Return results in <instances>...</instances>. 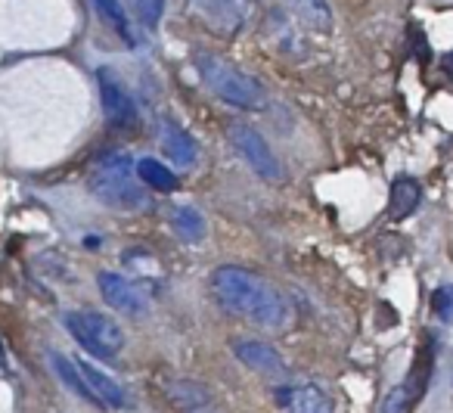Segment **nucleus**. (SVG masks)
Returning a JSON list of instances; mask_svg holds the SVG:
<instances>
[{
  "label": "nucleus",
  "mask_w": 453,
  "mask_h": 413,
  "mask_svg": "<svg viewBox=\"0 0 453 413\" xmlns=\"http://www.w3.org/2000/svg\"><path fill=\"white\" fill-rule=\"evenodd\" d=\"M211 292L220 308L261 330H283L289 323V301L261 274L224 264L211 274Z\"/></svg>",
  "instance_id": "1"
},
{
  "label": "nucleus",
  "mask_w": 453,
  "mask_h": 413,
  "mask_svg": "<svg viewBox=\"0 0 453 413\" xmlns=\"http://www.w3.org/2000/svg\"><path fill=\"white\" fill-rule=\"evenodd\" d=\"M196 72H199L202 84L211 90L218 100L230 103L236 109H246V113H258L267 106V90L258 78H252L249 72H242L240 66L226 63L218 53L199 51L193 57Z\"/></svg>",
  "instance_id": "2"
},
{
  "label": "nucleus",
  "mask_w": 453,
  "mask_h": 413,
  "mask_svg": "<svg viewBox=\"0 0 453 413\" xmlns=\"http://www.w3.org/2000/svg\"><path fill=\"white\" fill-rule=\"evenodd\" d=\"M88 190L94 193V199L121 208V212H134L146 202L137 165L125 152H106L103 159H96L88 175Z\"/></svg>",
  "instance_id": "3"
},
{
  "label": "nucleus",
  "mask_w": 453,
  "mask_h": 413,
  "mask_svg": "<svg viewBox=\"0 0 453 413\" xmlns=\"http://www.w3.org/2000/svg\"><path fill=\"white\" fill-rule=\"evenodd\" d=\"M65 330L72 332V339L84 351H90L94 357H103V361L121 355V348L127 342L121 326L100 311H69L65 314Z\"/></svg>",
  "instance_id": "4"
},
{
  "label": "nucleus",
  "mask_w": 453,
  "mask_h": 413,
  "mask_svg": "<svg viewBox=\"0 0 453 413\" xmlns=\"http://www.w3.org/2000/svg\"><path fill=\"white\" fill-rule=\"evenodd\" d=\"M226 134H230V144H234V150L242 156V162H246L261 181H267V183L283 181V165H280L277 152L271 150V144H267L252 125H240V121H236V125L226 128Z\"/></svg>",
  "instance_id": "5"
},
{
  "label": "nucleus",
  "mask_w": 453,
  "mask_h": 413,
  "mask_svg": "<svg viewBox=\"0 0 453 413\" xmlns=\"http://www.w3.org/2000/svg\"><path fill=\"white\" fill-rule=\"evenodd\" d=\"M432 363H434V348H432V342H426L419 348V355H416L410 376L401 382V386H395L388 392V398H385V404H382V413H410L413 410L416 401H419L422 392L428 388V379H432Z\"/></svg>",
  "instance_id": "6"
},
{
  "label": "nucleus",
  "mask_w": 453,
  "mask_h": 413,
  "mask_svg": "<svg viewBox=\"0 0 453 413\" xmlns=\"http://www.w3.org/2000/svg\"><path fill=\"white\" fill-rule=\"evenodd\" d=\"M96 82H100V103H103V115H106L109 125L121 128V131L137 128V121H140L137 106H134L131 94H127V88L121 84V78L115 75L109 66H103V69L96 72Z\"/></svg>",
  "instance_id": "7"
},
{
  "label": "nucleus",
  "mask_w": 453,
  "mask_h": 413,
  "mask_svg": "<svg viewBox=\"0 0 453 413\" xmlns=\"http://www.w3.org/2000/svg\"><path fill=\"white\" fill-rule=\"evenodd\" d=\"M96 286H100L103 301H106L109 308H115V311L127 314V317H143V314L150 311L146 292L137 286V283L127 280V277L109 274V270H106V274L96 277Z\"/></svg>",
  "instance_id": "8"
},
{
  "label": "nucleus",
  "mask_w": 453,
  "mask_h": 413,
  "mask_svg": "<svg viewBox=\"0 0 453 413\" xmlns=\"http://www.w3.org/2000/svg\"><path fill=\"white\" fill-rule=\"evenodd\" d=\"M230 351L236 355V361L242 367L255 370L261 376H283L286 373V361L271 342H261V339H246V336H236L230 339Z\"/></svg>",
  "instance_id": "9"
},
{
  "label": "nucleus",
  "mask_w": 453,
  "mask_h": 413,
  "mask_svg": "<svg viewBox=\"0 0 453 413\" xmlns=\"http://www.w3.org/2000/svg\"><path fill=\"white\" fill-rule=\"evenodd\" d=\"M75 363V370L81 373V379L88 382V388L94 392V398L100 401L103 407H112V410H121V407L127 404V394H125V388L119 386V382L112 379L109 373H103V370H96L90 361H72Z\"/></svg>",
  "instance_id": "10"
},
{
  "label": "nucleus",
  "mask_w": 453,
  "mask_h": 413,
  "mask_svg": "<svg viewBox=\"0 0 453 413\" xmlns=\"http://www.w3.org/2000/svg\"><path fill=\"white\" fill-rule=\"evenodd\" d=\"M158 140H162L165 156H168L177 168H189V165H196V159H199V146H196V140L189 137L180 125H174V121H162V134H158Z\"/></svg>",
  "instance_id": "11"
},
{
  "label": "nucleus",
  "mask_w": 453,
  "mask_h": 413,
  "mask_svg": "<svg viewBox=\"0 0 453 413\" xmlns=\"http://www.w3.org/2000/svg\"><path fill=\"white\" fill-rule=\"evenodd\" d=\"M168 401H171V407L180 413H199L202 407L211 401V394H208V388L202 386V382L177 379L174 386L168 388Z\"/></svg>",
  "instance_id": "12"
},
{
  "label": "nucleus",
  "mask_w": 453,
  "mask_h": 413,
  "mask_svg": "<svg viewBox=\"0 0 453 413\" xmlns=\"http://www.w3.org/2000/svg\"><path fill=\"white\" fill-rule=\"evenodd\" d=\"M96 10V16L103 19V26H109L127 47H134V28L131 19H127L125 7H121V0H90Z\"/></svg>",
  "instance_id": "13"
},
{
  "label": "nucleus",
  "mask_w": 453,
  "mask_h": 413,
  "mask_svg": "<svg viewBox=\"0 0 453 413\" xmlns=\"http://www.w3.org/2000/svg\"><path fill=\"white\" fill-rule=\"evenodd\" d=\"M286 407L292 413H333V398L320 386H298L292 388Z\"/></svg>",
  "instance_id": "14"
},
{
  "label": "nucleus",
  "mask_w": 453,
  "mask_h": 413,
  "mask_svg": "<svg viewBox=\"0 0 453 413\" xmlns=\"http://www.w3.org/2000/svg\"><path fill=\"white\" fill-rule=\"evenodd\" d=\"M137 177L140 183H146V187H152L156 193H174L177 190V175L168 168V165H162L158 159H140L137 162Z\"/></svg>",
  "instance_id": "15"
},
{
  "label": "nucleus",
  "mask_w": 453,
  "mask_h": 413,
  "mask_svg": "<svg viewBox=\"0 0 453 413\" xmlns=\"http://www.w3.org/2000/svg\"><path fill=\"white\" fill-rule=\"evenodd\" d=\"M292 13L314 32H329L333 28V10L326 0H289Z\"/></svg>",
  "instance_id": "16"
},
{
  "label": "nucleus",
  "mask_w": 453,
  "mask_h": 413,
  "mask_svg": "<svg viewBox=\"0 0 453 413\" xmlns=\"http://www.w3.org/2000/svg\"><path fill=\"white\" fill-rule=\"evenodd\" d=\"M419 183L413 181V177H397L395 183H391V218H407V214H413V208L419 206Z\"/></svg>",
  "instance_id": "17"
},
{
  "label": "nucleus",
  "mask_w": 453,
  "mask_h": 413,
  "mask_svg": "<svg viewBox=\"0 0 453 413\" xmlns=\"http://www.w3.org/2000/svg\"><path fill=\"white\" fill-rule=\"evenodd\" d=\"M50 363H53V370L59 373V379H63L65 386H69V392H72V394H78V398H84L88 404H94V407H103L100 401L94 398V392L88 388V382L81 379V373H78L75 363H72L69 357L59 355V351H50Z\"/></svg>",
  "instance_id": "18"
},
{
  "label": "nucleus",
  "mask_w": 453,
  "mask_h": 413,
  "mask_svg": "<svg viewBox=\"0 0 453 413\" xmlns=\"http://www.w3.org/2000/svg\"><path fill=\"white\" fill-rule=\"evenodd\" d=\"M171 224H174V230L180 233L187 243H199V239L205 237V218H202L193 206H177L174 212H171Z\"/></svg>",
  "instance_id": "19"
},
{
  "label": "nucleus",
  "mask_w": 453,
  "mask_h": 413,
  "mask_svg": "<svg viewBox=\"0 0 453 413\" xmlns=\"http://www.w3.org/2000/svg\"><path fill=\"white\" fill-rule=\"evenodd\" d=\"M134 7H137V19L143 22L146 28H156L158 22H162L165 0H134Z\"/></svg>",
  "instance_id": "20"
},
{
  "label": "nucleus",
  "mask_w": 453,
  "mask_h": 413,
  "mask_svg": "<svg viewBox=\"0 0 453 413\" xmlns=\"http://www.w3.org/2000/svg\"><path fill=\"white\" fill-rule=\"evenodd\" d=\"M432 308H434V314H438L441 320H447V323H450V320H453V289H438V292H434V299H432Z\"/></svg>",
  "instance_id": "21"
},
{
  "label": "nucleus",
  "mask_w": 453,
  "mask_h": 413,
  "mask_svg": "<svg viewBox=\"0 0 453 413\" xmlns=\"http://www.w3.org/2000/svg\"><path fill=\"white\" fill-rule=\"evenodd\" d=\"M444 66H447V69L453 72V53H447V57H444Z\"/></svg>",
  "instance_id": "22"
},
{
  "label": "nucleus",
  "mask_w": 453,
  "mask_h": 413,
  "mask_svg": "<svg viewBox=\"0 0 453 413\" xmlns=\"http://www.w3.org/2000/svg\"><path fill=\"white\" fill-rule=\"evenodd\" d=\"M199 413H205V410H199Z\"/></svg>",
  "instance_id": "23"
}]
</instances>
